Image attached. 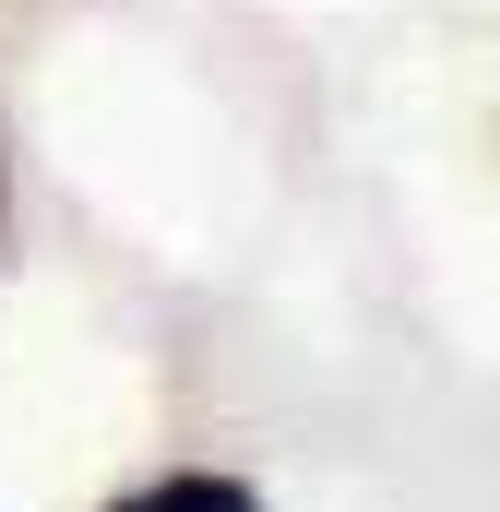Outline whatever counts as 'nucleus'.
Returning <instances> with one entry per match:
<instances>
[{"instance_id":"2","label":"nucleus","mask_w":500,"mask_h":512,"mask_svg":"<svg viewBox=\"0 0 500 512\" xmlns=\"http://www.w3.org/2000/svg\"><path fill=\"white\" fill-rule=\"evenodd\" d=\"M0 239H12V191H0Z\"/></svg>"},{"instance_id":"1","label":"nucleus","mask_w":500,"mask_h":512,"mask_svg":"<svg viewBox=\"0 0 500 512\" xmlns=\"http://www.w3.org/2000/svg\"><path fill=\"white\" fill-rule=\"evenodd\" d=\"M108 512H262V489H239V477H143Z\"/></svg>"}]
</instances>
